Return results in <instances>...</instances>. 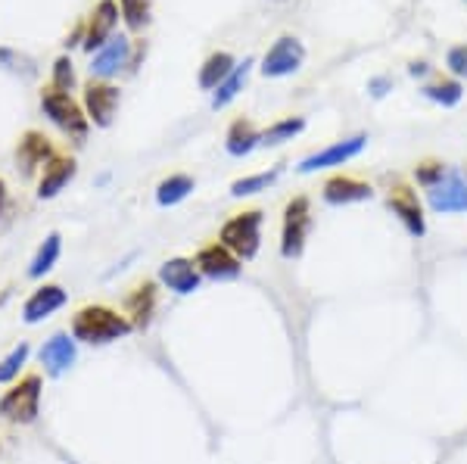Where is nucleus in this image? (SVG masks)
<instances>
[{"label": "nucleus", "mask_w": 467, "mask_h": 464, "mask_svg": "<svg viewBox=\"0 0 467 464\" xmlns=\"http://www.w3.org/2000/svg\"><path fill=\"white\" fill-rule=\"evenodd\" d=\"M281 166H275V169H268V171H259V175H246V178H237V181L231 184V197H255V193H262V191H268L271 184L281 178Z\"/></svg>", "instance_id": "27"}, {"label": "nucleus", "mask_w": 467, "mask_h": 464, "mask_svg": "<svg viewBox=\"0 0 467 464\" xmlns=\"http://www.w3.org/2000/svg\"><path fill=\"white\" fill-rule=\"evenodd\" d=\"M0 66L4 69H13V72H26V75H35V63L28 57H22V54H16V50H4L0 47Z\"/></svg>", "instance_id": "33"}, {"label": "nucleus", "mask_w": 467, "mask_h": 464, "mask_svg": "<svg viewBox=\"0 0 467 464\" xmlns=\"http://www.w3.org/2000/svg\"><path fill=\"white\" fill-rule=\"evenodd\" d=\"M234 69H237V59H234L228 50H215V54H209L206 63L200 66V88L202 91H215Z\"/></svg>", "instance_id": "22"}, {"label": "nucleus", "mask_w": 467, "mask_h": 464, "mask_svg": "<svg viewBox=\"0 0 467 464\" xmlns=\"http://www.w3.org/2000/svg\"><path fill=\"white\" fill-rule=\"evenodd\" d=\"M119 103H122V94H119V88L109 85V81L90 78L85 85V112L94 129H109L119 112Z\"/></svg>", "instance_id": "8"}, {"label": "nucleus", "mask_w": 467, "mask_h": 464, "mask_svg": "<svg viewBox=\"0 0 467 464\" xmlns=\"http://www.w3.org/2000/svg\"><path fill=\"white\" fill-rule=\"evenodd\" d=\"M125 66H131V37L112 35L109 41L94 54V59H90V78L107 81L112 75L122 72Z\"/></svg>", "instance_id": "13"}, {"label": "nucleus", "mask_w": 467, "mask_h": 464, "mask_svg": "<svg viewBox=\"0 0 467 464\" xmlns=\"http://www.w3.org/2000/svg\"><path fill=\"white\" fill-rule=\"evenodd\" d=\"M255 147H262V131L255 129L253 119H246V116L234 119L228 125V134H224V150H228L231 156H237V160H244Z\"/></svg>", "instance_id": "21"}, {"label": "nucleus", "mask_w": 467, "mask_h": 464, "mask_svg": "<svg viewBox=\"0 0 467 464\" xmlns=\"http://www.w3.org/2000/svg\"><path fill=\"white\" fill-rule=\"evenodd\" d=\"M312 234V200L308 197H293L284 206V222H281V256L284 259H299L306 250V241Z\"/></svg>", "instance_id": "5"}, {"label": "nucleus", "mask_w": 467, "mask_h": 464, "mask_svg": "<svg viewBox=\"0 0 467 464\" xmlns=\"http://www.w3.org/2000/svg\"><path fill=\"white\" fill-rule=\"evenodd\" d=\"M6 296H10V290H0V305L6 303Z\"/></svg>", "instance_id": "38"}, {"label": "nucleus", "mask_w": 467, "mask_h": 464, "mask_svg": "<svg viewBox=\"0 0 467 464\" xmlns=\"http://www.w3.org/2000/svg\"><path fill=\"white\" fill-rule=\"evenodd\" d=\"M446 162H440V160H424V162H418L414 166V184L418 187H424V191H431L433 184H440L442 181V175H446Z\"/></svg>", "instance_id": "31"}, {"label": "nucleus", "mask_w": 467, "mask_h": 464, "mask_svg": "<svg viewBox=\"0 0 467 464\" xmlns=\"http://www.w3.org/2000/svg\"><path fill=\"white\" fill-rule=\"evenodd\" d=\"M28 356H32V346L22 340L4 358H0V384H16V380L22 377V368L28 365Z\"/></svg>", "instance_id": "30"}, {"label": "nucleus", "mask_w": 467, "mask_h": 464, "mask_svg": "<svg viewBox=\"0 0 467 464\" xmlns=\"http://www.w3.org/2000/svg\"><path fill=\"white\" fill-rule=\"evenodd\" d=\"M160 284L169 287L171 294L178 296H191L200 290L202 284V274L197 272V262L193 259H184V256H175V259H165L160 265Z\"/></svg>", "instance_id": "16"}, {"label": "nucleus", "mask_w": 467, "mask_h": 464, "mask_svg": "<svg viewBox=\"0 0 467 464\" xmlns=\"http://www.w3.org/2000/svg\"><path fill=\"white\" fill-rule=\"evenodd\" d=\"M66 303H69V294H66L59 284H41V287L32 290L26 303H22V321H26V325H41V321H47L50 315H57Z\"/></svg>", "instance_id": "14"}, {"label": "nucleus", "mask_w": 467, "mask_h": 464, "mask_svg": "<svg viewBox=\"0 0 467 464\" xmlns=\"http://www.w3.org/2000/svg\"><path fill=\"white\" fill-rule=\"evenodd\" d=\"M193 262H197V272L209 281H234V278H240V272H244V262L218 241L202 246L197 256H193Z\"/></svg>", "instance_id": "10"}, {"label": "nucleus", "mask_w": 467, "mask_h": 464, "mask_svg": "<svg viewBox=\"0 0 467 464\" xmlns=\"http://www.w3.org/2000/svg\"><path fill=\"white\" fill-rule=\"evenodd\" d=\"M365 147H368V138H365V134H352V138L337 140V144H330V147L318 150V153L306 156V160L296 166V171H299V175H312V171H318V169L346 166L349 160H356V156L365 153Z\"/></svg>", "instance_id": "9"}, {"label": "nucleus", "mask_w": 467, "mask_h": 464, "mask_svg": "<svg viewBox=\"0 0 467 464\" xmlns=\"http://www.w3.org/2000/svg\"><path fill=\"white\" fill-rule=\"evenodd\" d=\"M41 109H44V116H47L63 134H69V138H75V140L88 138V131H90L88 112H85V107H78V103H75L66 91L44 88V91H41Z\"/></svg>", "instance_id": "4"}, {"label": "nucleus", "mask_w": 467, "mask_h": 464, "mask_svg": "<svg viewBox=\"0 0 467 464\" xmlns=\"http://www.w3.org/2000/svg\"><path fill=\"white\" fill-rule=\"evenodd\" d=\"M50 88H57V91H66L69 94L75 88V66L69 57H57L54 63V81H50Z\"/></svg>", "instance_id": "32"}, {"label": "nucleus", "mask_w": 467, "mask_h": 464, "mask_svg": "<svg viewBox=\"0 0 467 464\" xmlns=\"http://www.w3.org/2000/svg\"><path fill=\"white\" fill-rule=\"evenodd\" d=\"M427 203L440 215H458L467 212V178L462 171H446L440 184L427 191Z\"/></svg>", "instance_id": "11"}, {"label": "nucleus", "mask_w": 467, "mask_h": 464, "mask_svg": "<svg viewBox=\"0 0 467 464\" xmlns=\"http://www.w3.org/2000/svg\"><path fill=\"white\" fill-rule=\"evenodd\" d=\"M389 88H393V81H389L387 75H378V78L368 81V91H371V97H383Z\"/></svg>", "instance_id": "35"}, {"label": "nucleus", "mask_w": 467, "mask_h": 464, "mask_svg": "<svg viewBox=\"0 0 467 464\" xmlns=\"http://www.w3.org/2000/svg\"><path fill=\"white\" fill-rule=\"evenodd\" d=\"M193 187H197V181H193L191 175H181V171H178V175L162 178L160 187H156V203H160L162 209L184 203V200L193 193Z\"/></svg>", "instance_id": "25"}, {"label": "nucleus", "mask_w": 467, "mask_h": 464, "mask_svg": "<svg viewBox=\"0 0 467 464\" xmlns=\"http://www.w3.org/2000/svg\"><path fill=\"white\" fill-rule=\"evenodd\" d=\"M119 16H122V13H119L116 0H100L85 22V41H81V47L90 50V54H97V50L112 37V32H116Z\"/></svg>", "instance_id": "15"}, {"label": "nucleus", "mask_w": 467, "mask_h": 464, "mask_svg": "<svg viewBox=\"0 0 467 464\" xmlns=\"http://www.w3.org/2000/svg\"><path fill=\"white\" fill-rule=\"evenodd\" d=\"M57 156L54 144H50L47 134L41 131H26L19 138V147H16V162L22 166V175H35V169H44L50 160Z\"/></svg>", "instance_id": "19"}, {"label": "nucleus", "mask_w": 467, "mask_h": 464, "mask_svg": "<svg viewBox=\"0 0 467 464\" xmlns=\"http://www.w3.org/2000/svg\"><path fill=\"white\" fill-rule=\"evenodd\" d=\"M119 13H122L128 32H144L153 19V0H119Z\"/></svg>", "instance_id": "29"}, {"label": "nucleus", "mask_w": 467, "mask_h": 464, "mask_svg": "<svg viewBox=\"0 0 467 464\" xmlns=\"http://www.w3.org/2000/svg\"><path fill=\"white\" fill-rule=\"evenodd\" d=\"M131 321L125 318V312H116L109 305L88 303L69 321V334L75 343H88V346H109L116 340H125L131 334Z\"/></svg>", "instance_id": "1"}, {"label": "nucleus", "mask_w": 467, "mask_h": 464, "mask_svg": "<svg viewBox=\"0 0 467 464\" xmlns=\"http://www.w3.org/2000/svg\"><path fill=\"white\" fill-rule=\"evenodd\" d=\"M160 309V284L156 281H140L134 284V290L125 296V318L131 321L134 331H147Z\"/></svg>", "instance_id": "12"}, {"label": "nucleus", "mask_w": 467, "mask_h": 464, "mask_svg": "<svg viewBox=\"0 0 467 464\" xmlns=\"http://www.w3.org/2000/svg\"><path fill=\"white\" fill-rule=\"evenodd\" d=\"M427 72H431V66H427L424 59H414L409 66V75H414V78H420V75H427Z\"/></svg>", "instance_id": "36"}, {"label": "nucleus", "mask_w": 467, "mask_h": 464, "mask_svg": "<svg viewBox=\"0 0 467 464\" xmlns=\"http://www.w3.org/2000/svg\"><path fill=\"white\" fill-rule=\"evenodd\" d=\"M41 396H44V380L37 371L22 374L16 384H10L0 396V418L13 428H32L41 418Z\"/></svg>", "instance_id": "2"}, {"label": "nucleus", "mask_w": 467, "mask_h": 464, "mask_svg": "<svg viewBox=\"0 0 467 464\" xmlns=\"http://www.w3.org/2000/svg\"><path fill=\"white\" fill-rule=\"evenodd\" d=\"M78 175V162L72 156H54V160L44 166L41 181H37V200H54L66 191V184Z\"/></svg>", "instance_id": "20"}, {"label": "nucleus", "mask_w": 467, "mask_h": 464, "mask_svg": "<svg viewBox=\"0 0 467 464\" xmlns=\"http://www.w3.org/2000/svg\"><path fill=\"white\" fill-rule=\"evenodd\" d=\"M424 97L449 109V107H458V103H462L464 88H462V81H455V78H436L431 85H424Z\"/></svg>", "instance_id": "28"}, {"label": "nucleus", "mask_w": 467, "mask_h": 464, "mask_svg": "<svg viewBox=\"0 0 467 464\" xmlns=\"http://www.w3.org/2000/svg\"><path fill=\"white\" fill-rule=\"evenodd\" d=\"M59 256H63V237L54 231V234L44 237V243L35 250L32 262H28V278H44L47 272H54Z\"/></svg>", "instance_id": "24"}, {"label": "nucleus", "mask_w": 467, "mask_h": 464, "mask_svg": "<svg viewBox=\"0 0 467 464\" xmlns=\"http://www.w3.org/2000/svg\"><path fill=\"white\" fill-rule=\"evenodd\" d=\"M4 209H6V181L0 178V215H4Z\"/></svg>", "instance_id": "37"}, {"label": "nucleus", "mask_w": 467, "mask_h": 464, "mask_svg": "<svg viewBox=\"0 0 467 464\" xmlns=\"http://www.w3.org/2000/svg\"><path fill=\"white\" fill-rule=\"evenodd\" d=\"M321 197H324V203H330V206L365 203V200L374 197V187L356 175H330L321 187Z\"/></svg>", "instance_id": "17"}, {"label": "nucleus", "mask_w": 467, "mask_h": 464, "mask_svg": "<svg viewBox=\"0 0 467 464\" xmlns=\"http://www.w3.org/2000/svg\"><path fill=\"white\" fill-rule=\"evenodd\" d=\"M262 209H244L222 224L218 243H224L240 262H253L262 250Z\"/></svg>", "instance_id": "3"}, {"label": "nucleus", "mask_w": 467, "mask_h": 464, "mask_svg": "<svg viewBox=\"0 0 467 464\" xmlns=\"http://www.w3.org/2000/svg\"><path fill=\"white\" fill-rule=\"evenodd\" d=\"M37 358H41L44 371H47L50 377H59V374L69 371L75 365V358H78V343H75L72 334H54L41 346Z\"/></svg>", "instance_id": "18"}, {"label": "nucleus", "mask_w": 467, "mask_h": 464, "mask_svg": "<svg viewBox=\"0 0 467 464\" xmlns=\"http://www.w3.org/2000/svg\"><path fill=\"white\" fill-rule=\"evenodd\" d=\"M306 63V47L299 37L293 35H281L275 44L268 47V54L262 57V75L265 78H287V75L299 72Z\"/></svg>", "instance_id": "7"}, {"label": "nucleus", "mask_w": 467, "mask_h": 464, "mask_svg": "<svg viewBox=\"0 0 467 464\" xmlns=\"http://www.w3.org/2000/svg\"><path fill=\"white\" fill-rule=\"evenodd\" d=\"M446 66H449V72L455 75V78H467V44H458V47L449 50Z\"/></svg>", "instance_id": "34"}, {"label": "nucleus", "mask_w": 467, "mask_h": 464, "mask_svg": "<svg viewBox=\"0 0 467 464\" xmlns=\"http://www.w3.org/2000/svg\"><path fill=\"white\" fill-rule=\"evenodd\" d=\"M387 206H389V212H393L396 219L402 222V228L409 231L414 241H420V237L427 234L424 203H420L418 191H414V187H411L409 181L389 184V191H387Z\"/></svg>", "instance_id": "6"}, {"label": "nucleus", "mask_w": 467, "mask_h": 464, "mask_svg": "<svg viewBox=\"0 0 467 464\" xmlns=\"http://www.w3.org/2000/svg\"><path fill=\"white\" fill-rule=\"evenodd\" d=\"M306 131V119L303 116H287V119H277L271 122L265 131H262V147H281L293 140L296 134Z\"/></svg>", "instance_id": "26"}, {"label": "nucleus", "mask_w": 467, "mask_h": 464, "mask_svg": "<svg viewBox=\"0 0 467 464\" xmlns=\"http://www.w3.org/2000/svg\"><path fill=\"white\" fill-rule=\"evenodd\" d=\"M250 69H253V57H246L244 63H237V69H234L228 78L222 81V85L213 91V109H224L228 103H234L244 91L246 78H250Z\"/></svg>", "instance_id": "23"}]
</instances>
